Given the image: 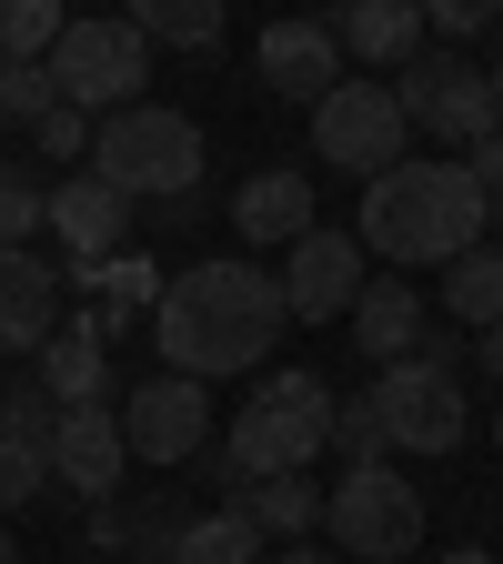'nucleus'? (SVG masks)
Masks as SVG:
<instances>
[{
    "label": "nucleus",
    "instance_id": "423d86ee",
    "mask_svg": "<svg viewBox=\"0 0 503 564\" xmlns=\"http://www.w3.org/2000/svg\"><path fill=\"white\" fill-rule=\"evenodd\" d=\"M322 534L352 554V564H403L423 544V494L393 474V464H352L322 484Z\"/></svg>",
    "mask_w": 503,
    "mask_h": 564
},
{
    "label": "nucleus",
    "instance_id": "f257e3e1",
    "mask_svg": "<svg viewBox=\"0 0 503 564\" xmlns=\"http://www.w3.org/2000/svg\"><path fill=\"white\" fill-rule=\"evenodd\" d=\"M282 282L262 262H192L162 282V303H152V343H162V373L182 383H222V373H262L272 364V343H282Z\"/></svg>",
    "mask_w": 503,
    "mask_h": 564
},
{
    "label": "nucleus",
    "instance_id": "c9c22d12",
    "mask_svg": "<svg viewBox=\"0 0 503 564\" xmlns=\"http://www.w3.org/2000/svg\"><path fill=\"white\" fill-rule=\"evenodd\" d=\"M473 352H483V373H493V383H503V333H483V343H473Z\"/></svg>",
    "mask_w": 503,
    "mask_h": 564
},
{
    "label": "nucleus",
    "instance_id": "6ab92c4d",
    "mask_svg": "<svg viewBox=\"0 0 503 564\" xmlns=\"http://www.w3.org/2000/svg\"><path fill=\"white\" fill-rule=\"evenodd\" d=\"M332 31V51H363V61H383V70H403L413 51H423V11L413 0H352L342 21H322Z\"/></svg>",
    "mask_w": 503,
    "mask_h": 564
},
{
    "label": "nucleus",
    "instance_id": "cd10ccee",
    "mask_svg": "<svg viewBox=\"0 0 503 564\" xmlns=\"http://www.w3.org/2000/svg\"><path fill=\"white\" fill-rule=\"evenodd\" d=\"M51 41H61L51 0H0V61H51Z\"/></svg>",
    "mask_w": 503,
    "mask_h": 564
},
{
    "label": "nucleus",
    "instance_id": "72a5a7b5",
    "mask_svg": "<svg viewBox=\"0 0 503 564\" xmlns=\"http://www.w3.org/2000/svg\"><path fill=\"white\" fill-rule=\"evenodd\" d=\"M483 21H493L483 0H434V11H423V41H434V31H444V41H473Z\"/></svg>",
    "mask_w": 503,
    "mask_h": 564
},
{
    "label": "nucleus",
    "instance_id": "a211bd4d",
    "mask_svg": "<svg viewBox=\"0 0 503 564\" xmlns=\"http://www.w3.org/2000/svg\"><path fill=\"white\" fill-rule=\"evenodd\" d=\"M342 323H352V343H363L373 364H403V352L423 343V293H413L403 272H363V293H352Z\"/></svg>",
    "mask_w": 503,
    "mask_h": 564
},
{
    "label": "nucleus",
    "instance_id": "20e7f679",
    "mask_svg": "<svg viewBox=\"0 0 503 564\" xmlns=\"http://www.w3.org/2000/svg\"><path fill=\"white\" fill-rule=\"evenodd\" d=\"M201 121L172 111V101H131L111 121H91V172L121 192V202H182L201 192Z\"/></svg>",
    "mask_w": 503,
    "mask_h": 564
},
{
    "label": "nucleus",
    "instance_id": "2f4dec72",
    "mask_svg": "<svg viewBox=\"0 0 503 564\" xmlns=\"http://www.w3.org/2000/svg\"><path fill=\"white\" fill-rule=\"evenodd\" d=\"M0 423H11V434H31V444H51V423H61V403H51L41 383H0Z\"/></svg>",
    "mask_w": 503,
    "mask_h": 564
},
{
    "label": "nucleus",
    "instance_id": "f3484780",
    "mask_svg": "<svg viewBox=\"0 0 503 564\" xmlns=\"http://www.w3.org/2000/svg\"><path fill=\"white\" fill-rule=\"evenodd\" d=\"M313 223H322V212H313V182H303L293 162H282V172H252V182L232 192V232H242V242H282V252H293Z\"/></svg>",
    "mask_w": 503,
    "mask_h": 564
},
{
    "label": "nucleus",
    "instance_id": "7ed1b4c3",
    "mask_svg": "<svg viewBox=\"0 0 503 564\" xmlns=\"http://www.w3.org/2000/svg\"><path fill=\"white\" fill-rule=\"evenodd\" d=\"M332 383L303 364V373H262L252 383V403L232 413V434H222V454H232V474H242V494L252 484H272V474H313V454L332 444Z\"/></svg>",
    "mask_w": 503,
    "mask_h": 564
},
{
    "label": "nucleus",
    "instance_id": "5701e85b",
    "mask_svg": "<svg viewBox=\"0 0 503 564\" xmlns=\"http://www.w3.org/2000/svg\"><path fill=\"white\" fill-rule=\"evenodd\" d=\"M444 313L473 333H503V242H473L463 262H444Z\"/></svg>",
    "mask_w": 503,
    "mask_h": 564
},
{
    "label": "nucleus",
    "instance_id": "4be33fe9",
    "mask_svg": "<svg viewBox=\"0 0 503 564\" xmlns=\"http://www.w3.org/2000/svg\"><path fill=\"white\" fill-rule=\"evenodd\" d=\"M242 514L262 524V544H313V524H322V484H313V474H272V484L242 494Z\"/></svg>",
    "mask_w": 503,
    "mask_h": 564
},
{
    "label": "nucleus",
    "instance_id": "ddd939ff",
    "mask_svg": "<svg viewBox=\"0 0 503 564\" xmlns=\"http://www.w3.org/2000/svg\"><path fill=\"white\" fill-rule=\"evenodd\" d=\"M41 454H51V484H61V494H81V505H111L121 474H131L111 403H70V413L51 423V444H41Z\"/></svg>",
    "mask_w": 503,
    "mask_h": 564
},
{
    "label": "nucleus",
    "instance_id": "7c9ffc66",
    "mask_svg": "<svg viewBox=\"0 0 503 564\" xmlns=\"http://www.w3.org/2000/svg\"><path fill=\"white\" fill-rule=\"evenodd\" d=\"M31 141H41V162H91V121H81V111H61V101L31 121Z\"/></svg>",
    "mask_w": 503,
    "mask_h": 564
},
{
    "label": "nucleus",
    "instance_id": "aec40b11",
    "mask_svg": "<svg viewBox=\"0 0 503 564\" xmlns=\"http://www.w3.org/2000/svg\"><path fill=\"white\" fill-rule=\"evenodd\" d=\"M31 364H41L31 383H41V393H51L61 413H70V403H101V383H111V352H101V343H91L81 323H61V333H51L41 352H31Z\"/></svg>",
    "mask_w": 503,
    "mask_h": 564
},
{
    "label": "nucleus",
    "instance_id": "0eeeda50",
    "mask_svg": "<svg viewBox=\"0 0 503 564\" xmlns=\"http://www.w3.org/2000/svg\"><path fill=\"white\" fill-rule=\"evenodd\" d=\"M403 111H393V82H342L313 101V162H332V172H352V182H373V172H393L403 162Z\"/></svg>",
    "mask_w": 503,
    "mask_h": 564
},
{
    "label": "nucleus",
    "instance_id": "2eb2a0df",
    "mask_svg": "<svg viewBox=\"0 0 503 564\" xmlns=\"http://www.w3.org/2000/svg\"><path fill=\"white\" fill-rule=\"evenodd\" d=\"M252 61H262V82H272L282 101H322V91L342 82V51H332L322 21H272V31L252 41Z\"/></svg>",
    "mask_w": 503,
    "mask_h": 564
},
{
    "label": "nucleus",
    "instance_id": "ea45409f",
    "mask_svg": "<svg viewBox=\"0 0 503 564\" xmlns=\"http://www.w3.org/2000/svg\"><path fill=\"white\" fill-rule=\"evenodd\" d=\"M493 444H503V403H493Z\"/></svg>",
    "mask_w": 503,
    "mask_h": 564
},
{
    "label": "nucleus",
    "instance_id": "c85d7f7f",
    "mask_svg": "<svg viewBox=\"0 0 503 564\" xmlns=\"http://www.w3.org/2000/svg\"><path fill=\"white\" fill-rule=\"evenodd\" d=\"M51 111V70L41 61H0V131H31Z\"/></svg>",
    "mask_w": 503,
    "mask_h": 564
},
{
    "label": "nucleus",
    "instance_id": "f704fd0d",
    "mask_svg": "<svg viewBox=\"0 0 503 564\" xmlns=\"http://www.w3.org/2000/svg\"><path fill=\"white\" fill-rule=\"evenodd\" d=\"M262 564H332V554H322V544H272Z\"/></svg>",
    "mask_w": 503,
    "mask_h": 564
},
{
    "label": "nucleus",
    "instance_id": "9b49d317",
    "mask_svg": "<svg viewBox=\"0 0 503 564\" xmlns=\"http://www.w3.org/2000/svg\"><path fill=\"white\" fill-rule=\"evenodd\" d=\"M41 232H61L70 272H101L111 252H131V202H121L101 172H61L51 202H41Z\"/></svg>",
    "mask_w": 503,
    "mask_h": 564
},
{
    "label": "nucleus",
    "instance_id": "c756f323",
    "mask_svg": "<svg viewBox=\"0 0 503 564\" xmlns=\"http://www.w3.org/2000/svg\"><path fill=\"white\" fill-rule=\"evenodd\" d=\"M322 454H342V474L352 464H383V413H373V393L363 403H332V444Z\"/></svg>",
    "mask_w": 503,
    "mask_h": 564
},
{
    "label": "nucleus",
    "instance_id": "393cba45",
    "mask_svg": "<svg viewBox=\"0 0 503 564\" xmlns=\"http://www.w3.org/2000/svg\"><path fill=\"white\" fill-rule=\"evenodd\" d=\"M31 494H51V454H41L31 434H11V423H0V524H11Z\"/></svg>",
    "mask_w": 503,
    "mask_h": 564
},
{
    "label": "nucleus",
    "instance_id": "473e14b6",
    "mask_svg": "<svg viewBox=\"0 0 503 564\" xmlns=\"http://www.w3.org/2000/svg\"><path fill=\"white\" fill-rule=\"evenodd\" d=\"M463 172L483 182V212H493V232H503V131H493V141H473V152H463Z\"/></svg>",
    "mask_w": 503,
    "mask_h": 564
},
{
    "label": "nucleus",
    "instance_id": "412c9836",
    "mask_svg": "<svg viewBox=\"0 0 503 564\" xmlns=\"http://www.w3.org/2000/svg\"><path fill=\"white\" fill-rule=\"evenodd\" d=\"M272 544H262V524L242 514V494L232 505H201L192 524H182V544H172V564H262Z\"/></svg>",
    "mask_w": 503,
    "mask_h": 564
},
{
    "label": "nucleus",
    "instance_id": "a878e982",
    "mask_svg": "<svg viewBox=\"0 0 503 564\" xmlns=\"http://www.w3.org/2000/svg\"><path fill=\"white\" fill-rule=\"evenodd\" d=\"M41 202H51V182H41V172L0 162V252H31V232H41Z\"/></svg>",
    "mask_w": 503,
    "mask_h": 564
},
{
    "label": "nucleus",
    "instance_id": "1a4fd4ad",
    "mask_svg": "<svg viewBox=\"0 0 503 564\" xmlns=\"http://www.w3.org/2000/svg\"><path fill=\"white\" fill-rule=\"evenodd\" d=\"M373 413H383V454H453L463 444V373L403 352V364L373 373Z\"/></svg>",
    "mask_w": 503,
    "mask_h": 564
},
{
    "label": "nucleus",
    "instance_id": "9d476101",
    "mask_svg": "<svg viewBox=\"0 0 503 564\" xmlns=\"http://www.w3.org/2000/svg\"><path fill=\"white\" fill-rule=\"evenodd\" d=\"M111 423H121V454H131V464H192V454L211 444V383L141 373V383L111 403Z\"/></svg>",
    "mask_w": 503,
    "mask_h": 564
},
{
    "label": "nucleus",
    "instance_id": "f8f14e48",
    "mask_svg": "<svg viewBox=\"0 0 503 564\" xmlns=\"http://www.w3.org/2000/svg\"><path fill=\"white\" fill-rule=\"evenodd\" d=\"M282 313H303V323H332V313H352V293H363V242L352 232H332V223H313L293 252H282Z\"/></svg>",
    "mask_w": 503,
    "mask_h": 564
},
{
    "label": "nucleus",
    "instance_id": "f03ea898",
    "mask_svg": "<svg viewBox=\"0 0 503 564\" xmlns=\"http://www.w3.org/2000/svg\"><path fill=\"white\" fill-rule=\"evenodd\" d=\"M483 232H493V212H483V182L463 162H393V172L363 182V212H352V242L383 252L393 272L463 262Z\"/></svg>",
    "mask_w": 503,
    "mask_h": 564
},
{
    "label": "nucleus",
    "instance_id": "6e6552de",
    "mask_svg": "<svg viewBox=\"0 0 503 564\" xmlns=\"http://www.w3.org/2000/svg\"><path fill=\"white\" fill-rule=\"evenodd\" d=\"M393 111H403V131H434V141H453V162L473 152V141H493L483 70H473L463 51H413V61L393 70Z\"/></svg>",
    "mask_w": 503,
    "mask_h": 564
},
{
    "label": "nucleus",
    "instance_id": "bb28decb",
    "mask_svg": "<svg viewBox=\"0 0 503 564\" xmlns=\"http://www.w3.org/2000/svg\"><path fill=\"white\" fill-rule=\"evenodd\" d=\"M182 524H192V505H172V494H152L141 514H121V554H141V564H172Z\"/></svg>",
    "mask_w": 503,
    "mask_h": 564
},
{
    "label": "nucleus",
    "instance_id": "4468645a",
    "mask_svg": "<svg viewBox=\"0 0 503 564\" xmlns=\"http://www.w3.org/2000/svg\"><path fill=\"white\" fill-rule=\"evenodd\" d=\"M152 303H162V262H152V252H111L101 272H81V313H70V323L111 352L121 333L152 323Z\"/></svg>",
    "mask_w": 503,
    "mask_h": 564
},
{
    "label": "nucleus",
    "instance_id": "39448f33",
    "mask_svg": "<svg viewBox=\"0 0 503 564\" xmlns=\"http://www.w3.org/2000/svg\"><path fill=\"white\" fill-rule=\"evenodd\" d=\"M41 70H51V101H61V111H81V121L101 111V121H111V111L141 101V82H152V51H141L131 21H61V41H51Z\"/></svg>",
    "mask_w": 503,
    "mask_h": 564
},
{
    "label": "nucleus",
    "instance_id": "b1692460",
    "mask_svg": "<svg viewBox=\"0 0 503 564\" xmlns=\"http://www.w3.org/2000/svg\"><path fill=\"white\" fill-rule=\"evenodd\" d=\"M131 31H141V51H211L222 41V11L211 0H141Z\"/></svg>",
    "mask_w": 503,
    "mask_h": 564
},
{
    "label": "nucleus",
    "instance_id": "e433bc0d",
    "mask_svg": "<svg viewBox=\"0 0 503 564\" xmlns=\"http://www.w3.org/2000/svg\"><path fill=\"white\" fill-rule=\"evenodd\" d=\"M483 101H493V131H503V61L483 70Z\"/></svg>",
    "mask_w": 503,
    "mask_h": 564
},
{
    "label": "nucleus",
    "instance_id": "4c0bfd02",
    "mask_svg": "<svg viewBox=\"0 0 503 564\" xmlns=\"http://www.w3.org/2000/svg\"><path fill=\"white\" fill-rule=\"evenodd\" d=\"M434 564H493V554H483V544H453V554H434Z\"/></svg>",
    "mask_w": 503,
    "mask_h": 564
},
{
    "label": "nucleus",
    "instance_id": "58836bf2",
    "mask_svg": "<svg viewBox=\"0 0 503 564\" xmlns=\"http://www.w3.org/2000/svg\"><path fill=\"white\" fill-rule=\"evenodd\" d=\"M0 564H21V554H11V524H0Z\"/></svg>",
    "mask_w": 503,
    "mask_h": 564
},
{
    "label": "nucleus",
    "instance_id": "dca6fc26",
    "mask_svg": "<svg viewBox=\"0 0 503 564\" xmlns=\"http://www.w3.org/2000/svg\"><path fill=\"white\" fill-rule=\"evenodd\" d=\"M61 333V272L41 252H0V352H41Z\"/></svg>",
    "mask_w": 503,
    "mask_h": 564
}]
</instances>
